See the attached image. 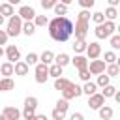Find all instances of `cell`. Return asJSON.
<instances>
[{
	"mask_svg": "<svg viewBox=\"0 0 120 120\" xmlns=\"http://www.w3.org/2000/svg\"><path fill=\"white\" fill-rule=\"evenodd\" d=\"M105 68H107V64L103 60H90V68H86V69L90 75H101V73H105Z\"/></svg>",
	"mask_w": 120,
	"mask_h": 120,
	"instance_id": "8",
	"label": "cell"
},
{
	"mask_svg": "<svg viewBox=\"0 0 120 120\" xmlns=\"http://www.w3.org/2000/svg\"><path fill=\"white\" fill-rule=\"evenodd\" d=\"M90 17H92V15H90V11H86V9H82V11L79 13V17H77V21H84V22H88V21H90Z\"/></svg>",
	"mask_w": 120,
	"mask_h": 120,
	"instance_id": "39",
	"label": "cell"
},
{
	"mask_svg": "<svg viewBox=\"0 0 120 120\" xmlns=\"http://www.w3.org/2000/svg\"><path fill=\"white\" fill-rule=\"evenodd\" d=\"M60 75H62V68H58L56 64L49 66V77H54V79H58Z\"/></svg>",
	"mask_w": 120,
	"mask_h": 120,
	"instance_id": "31",
	"label": "cell"
},
{
	"mask_svg": "<svg viewBox=\"0 0 120 120\" xmlns=\"http://www.w3.org/2000/svg\"><path fill=\"white\" fill-rule=\"evenodd\" d=\"M2 24H4V17L0 15V26H2Z\"/></svg>",
	"mask_w": 120,
	"mask_h": 120,
	"instance_id": "46",
	"label": "cell"
},
{
	"mask_svg": "<svg viewBox=\"0 0 120 120\" xmlns=\"http://www.w3.org/2000/svg\"><path fill=\"white\" fill-rule=\"evenodd\" d=\"M56 6V0H41V8L43 9H52Z\"/></svg>",
	"mask_w": 120,
	"mask_h": 120,
	"instance_id": "38",
	"label": "cell"
},
{
	"mask_svg": "<svg viewBox=\"0 0 120 120\" xmlns=\"http://www.w3.org/2000/svg\"><path fill=\"white\" fill-rule=\"evenodd\" d=\"M69 62H73V66L81 71V69H86L88 68V58L86 56H82V54H77L73 60H69Z\"/></svg>",
	"mask_w": 120,
	"mask_h": 120,
	"instance_id": "13",
	"label": "cell"
},
{
	"mask_svg": "<svg viewBox=\"0 0 120 120\" xmlns=\"http://www.w3.org/2000/svg\"><path fill=\"white\" fill-rule=\"evenodd\" d=\"M107 84H109V77H107L105 73L98 75V82H96V86H101V88H105Z\"/></svg>",
	"mask_w": 120,
	"mask_h": 120,
	"instance_id": "36",
	"label": "cell"
},
{
	"mask_svg": "<svg viewBox=\"0 0 120 120\" xmlns=\"http://www.w3.org/2000/svg\"><path fill=\"white\" fill-rule=\"evenodd\" d=\"M54 109L66 114V112H68V109H69V105H68V101H66V99H58V101H56V107H54Z\"/></svg>",
	"mask_w": 120,
	"mask_h": 120,
	"instance_id": "34",
	"label": "cell"
},
{
	"mask_svg": "<svg viewBox=\"0 0 120 120\" xmlns=\"http://www.w3.org/2000/svg\"><path fill=\"white\" fill-rule=\"evenodd\" d=\"M69 79H64V77H58V79H54V90H66L68 86H69Z\"/></svg>",
	"mask_w": 120,
	"mask_h": 120,
	"instance_id": "20",
	"label": "cell"
},
{
	"mask_svg": "<svg viewBox=\"0 0 120 120\" xmlns=\"http://www.w3.org/2000/svg\"><path fill=\"white\" fill-rule=\"evenodd\" d=\"M13 88H15L13 79H0V92H8V90H13Z\"/></svg>",
	"mask_w": 120,
	"mask_h": 120,
	"instance_id": "23",
	"label": "cell"
},
{
	"mask_svg": "<svg viewBox=\"0 0 120 120\" xmlns=\"http://www.w3.org/2000/svg\"><path fill=\"white\" fill-rule=\"evenodd\" d=\"M69 120H84V116H82L81 112H73V114L69 116Z\"/></svg>",
	"mask_w": 120,
	"mask_h": 120,
	"instance_id": "44",
	"label": "cell"
},
{
	"mask_svg": "<svg viewBox=\"0 0 120 120\" xmlns=\"http://www.w3.org/2000/svg\"><path fill=\"white\" fill-rule=\"evenodd\" d=\"M103 17H107V21H112V22H114V19L118 17L116 8H107V9H105V13H103Z\"/></svg>",
	"mask_w": 120,
	"mask_h": 120,
	"instance_id": "26",
	"label": "cell"
},
{
	"mask_svg": "<svg viewBox=\"0 0 120 120\" xmlns=\"http://www.w3.org/2000/svg\"><path fill=\"white\" fill-rule=\"evenodd\" d=\"M17 15H19V19H21L22 22H30V21H34L36 11H34V8H30V6H21Z\"/></svg>",
	"mask_w": 120,
	"mask_h": 120,
	"instance_id": "7",
	"label": "cell"
},
{
	"mask_svg": "<svg viewBox=\"0 0 120 120\" xmlns=\"http://www.w3.org/2000/svg\"><path fill=\"white\" fill-rule=\"evenodd\" d=\"M0 120H6V118H4V116H2V114H0Z\"/></svg>",
	"mask_w": 120,
	"mask_h": 120,
	"instance_id": "48",
	"label": "cell"
},
{
	"mask_svg": "<svg viewBox=\"0 0 120 120\" xmlns=\"http://www.w3.org/2000/svg\"><path fill=\"white\" fill-rule=\"evenodd\" d=\"M79 6H81L82 9H86V11H88V9L94 6V0H79Z\"/></svg>",
	"mask_w": 120,
	"mask_h": 120,
	"instance_id": "40",
	"label": "cell"
},
{
	"mask_svg": "<svg viewBox=\"0 0 120 120\" xmlns=\"http://www.w3.org/2000/svg\"><path fill=\"white\" fill-rule=\"evenodd\" d=\"M84 52H86V58L88 60H98L99 54H101V45L98 41H92V43L86 45V51Z\"/></svg>",
	"mask_w": 120,
	"mask_h": 120,
	"instance_id": "6",
	"label": "cell"
},
{
	"mask_svg": "<svg viewBox=\"0 0 120 120\" xmlns=\"http://www.w3.org/2000/svg\"><path fill=\"white\" fill-rule=\"evenodd\" d=\"M52 62H54V52H52V51H43L41 56H39V64L49 66V64H52Z\"/></svg>",
	"mask_w": 120,
	"mask_h": 120,
	"instance_id": "16",
	"label": "cell"
},
{
	"mask_svg": "<svg viewBox=\"0 0 120 120\" xmlns=\"http://www.w3.org/2000/svg\"><path fill=\"white\" fill-rule=\"evenodd\" d=\"M90 19L96 22V26H99V24H103V22H105V17H103V13H101V11L92 13V17H90Z\"/></svg>",
	"mask_w": 120,
	"mask_h": 120,
	"instance_id": "32",
	"label": "cell"
},
{
	"mask_svg": "<svg viewBox=\"0 0 120 120\" xmlns=\"http://www.w3.org/2000/svg\"><path fill=\"white\" fill-rule=\"evenodd\" d=\"M0 73L4 75V79H11V75H13V64L4 62V64L0 66Z\"/></svg>",
	"mask_w": 120,
	"mask_h": 120,
	"instance_id": "18",
	"label": "cell"
},
{
	"mask_svg": "<svg viewBox=\"0 0 120 120\" xmlns=\"http://www.w3.org/2000/svg\"><path fill=\"white\" fill-rule=\"evenodd\" d=\"M47 79H49V66L36 64V82L43 84V82H47Z\"/></svg>",
	"mask_w": 120,
	"mask_h": 120,
	"instance_id": "9",
	"label": "cell"
},
{
	"mask_svg": "<svg viewBox=\"0 0 120 120\" xmlns=\"http://www.w3.org/2000/svg\"><path fill=\"white\" fill-rule=\"evenodd\" d=\"M111 47L112 49H120V36L118 34H112L111 36Z\"/></svg>",
	"mask_w": 120,
	"mask_h": 120,
	"instance_id": "37",
	"label": "cell"
},
{
	"mask_svg": "<svg viewBox=\"0 0 120 120\" xmlns=\"http://www.w3.org/2000/svg\"><path fill=\"white\" fill-rule=\"evenodd\" d=\"M73 32H75V39H79V41H86L88 22H84V21H77V22L73 24Z\"/></svg>",
	"mask_w": 120,
	"mask_h": 120,
	"instance_id": "4",
	"label": "cell"
},
{
	"mask_svg": "<svg viewBox=\"0 0 120 120\" xmlns=\"http://www.w3.org/2000/svg\"><path fill=\"white\" fill-rule=\"evenodd\" d=\"M28 69H30V68H28V66H26L22 60H19L17 64H13V73H15V75L24 77V75H28Z\"/></svg>",
	"mask_w": 120,
	"mask_h": 120,
	"instance_id": "14",
	"label": "cell"
},
{
	"mask_svg": "<svg viewBox=\"0 0 120 120\" xmlns=\"http://www.w3.org/2000/svg\"><path fill=\"white\" fill-rule=\"evenodd\" d=\"M6 56H8V62H9V64H17L19 58H21V52H19V49H17L15 45H8Z\"/></svg>",
	"mask_w": 120,
	"mask_h": 120,
	"instance_id": "11",
	"label": "cell"
},
{
	"mask_svg": "<svg viewBox=\"0 0 120 120\" xmlns=\"http://www.w3.org/2000/svg\"><path fill=\"white\" fill-rule=\"evenodd\" d=\"M81 94H82L81 86H77L75 82H69V86H68L66 90H62V99L69 101V99H73V98H79Z\"/></svg>",
	"mask_w": 120,
	"mask_h": 120,
	"instance_id": "5",
	"label": "cell"
},
{
	"mask_svg": "<svg viewBox=\"0 0 120 120\" xmlns=\"http://www.w3.org/2000/svg\"><path fill=\"white\" fill-rule=\"evenodd\" d=\"M51 116H52V120H64V116H66V114H64V112H60V111H56V109H54V111H52V114H51Z\"/></svg>",
	"mask_w": 120,
	"mask_h": 120,
	"instance_id": "42",
	"label": "cell"
},
{
	"mask_svg": "<svg viewBox=\"0 0 120 120\" xmlns=\"http://www.w3.org/2000/svg\"><path fill=\"white\" fill-rule=\"evenodd\" d=\"M81 90H82V94H86V96L90 98L92 94H96V90H98V86H96V82H92V81H88V82H84V86H82Z\"/></svg>",
	"mask_w": 120,
	"mask_h": 120,
	"instance_id": "22",
	"label": "cell"
},
{
	"mask_svg": "<svg viewBox=\"0 0 120 120\" xmlns=\"http://www.w3.org/2000/svg\"><path fill=\"white\" fill-rule=\"evenodd\" d=\"M114 30H116V24H114L112 21H105L103 24L96 26L94 34H96V38H98V39H105V38H111V36L114 34Z\"/></svg>",
	"mask_w": 120,
	"mask_h": 120,
	"instance_id": "2",
	"label": "cell"
},
{
	"mask_svg": "<svg viewBox=\"0 0 120 120\" xmlns=\"http://www.w3.org/2000/svg\"><path fill=\"white\" fill-rule=\"evenodd\" d=\"M107 71H105V75L111 79V77H118V73H120V68H118V64H109L107 68H105Z\"/></svg>",
	"mask_w": 120,
	"mask_h": 120,
	"instance_id": "24",
	"label": "cell"
},
{
	"mask_svg": "<svg viewBox=\"0 0 120 120\" xmlns=\"http://www.w3.org/2000/svg\"><path fill=\"white\" fill-rule=\"evenodd\" d=\"M79 77H81V81L88 82V81H90V73H88V69H81V71H79Z\"/></svg>",
	"mask_w": 120,
	"mask_h": 120,
	"instance_id": "41",
	"label": "cell"
},
{
	"mask_svg": "<svg viewBox=\"0 0 120 120\" xmlns=\"http://www.w3.org/2000/svg\"><path fill=\"white\" fill-rule=\"evenodd\" d=\"M36 109H38V98L28 96V98L24 99V111H28V112H36Z\"/></svg>",
	"mask_w": 120,
	"mask_h": 120,
	"instance_id": "15",
	"label": "cell"
},
{
	"mask_svg": "<svg viewBox=\"0 0 120 120\" xmlns=\"http://www.w3.org/2000/svg\"><path fill=\"white\" fill-rule=\"evenodd\" d=\"M2 116H4L6 120H21V111H19L17 107L8 105V107L4 109V112H2Z\"/></svg>",
	"mask_w": 120,
	"mask_h": 120,
	"instance_id": "12",
	"label": "cell"
},
{
	"mask_svg": "<svg viewBox=\"0 0 120 120\" xmlns=\"http://www.w3.org/2000/svg\"><path fill=\"white\" fill-rule=\"evenodd\" d=\"M47 26H49V36L58 43L68 41L73 34V22L68 17H54L47 22Z\"/></svg>",
	"mask_w": 120,
	"mask_h": 120,
	"instance_id": "1",
	"label": "cell"
},
{
	"mask_svg": "<svg viewBox=\"0 0 120 120\" xmlns=\"http://www.w3.org/2000/svg\"><path fill=\"white\" fill-rule=\"evenodd\" d=\"M99 111V118L101 120H111L112 118V114H114V111H112V107H109V105H103L101 109H98Z\"/></svg>",
	"mask_w": 120,
	"mask_h": 120,
	"instance_id": "17",
	"label": "cell"
},
{
	"mask_svg": "<svg viewBox=\"0 0 120 120\" xmlns=\"http://www.w3.org/2000/svg\"><path fill=\"white\" fill-rule=\"evenodd\" d=\"M114 94H116V86H112V84H107V86L101 90V96H103L105 99H107V98H112Z\"/></svg>",
	"mask_w": 120,
	"mask_h": 120,
	"instance_id": "25",
	"label": "cell"
},
{
	"mask_svg": "<svg viewBox=\"0 0 120 120\" xmlns=\"http://www.w3.org/2000/svg\"><path fill=\"white\" fill-rule=\"evenodd\" d=\"M34 120H47V116H45V114H36Z\"/></svg>",
	"mask_w": 120,
	"mask_h": 120,
	"instance_id": "45",
	"label": "cell"
},
{
	"mask_svg": "<svg viewBox=\"0 0 120 120\" xmlns=\"http://www.w3.org/2000/svg\"><path fill=\"white\" fill-rule=\"evenodd\" d=\"M0 15L6 19V17H11V15H15V9H13V6H9L8 2L6 4H0Z\"/></svg>",
	"mask_w": 120,
	"mask_h": 120,
	"instance_id": "19",
	"label": "cell"
},
{
	"mask_svg": "<svg viewBox=\"0 0 120 120\" xmlns=\"http://www.w3.org/2000/svg\"><path fill=\"white\" fill-rule=\"evenodd\" d=\"M21 30H22V21L19 19V15H11V17H9V21H8V30H6L8 38H9V36H11V38L19 36V34H21Z\"/></svg>",
	"mask_w": 120,
	"mask_h": 120,
	"instance_id": "3",
	"label": "cell"
},
{
	"mask_svg": "<svg viewBox=\"0 0 120 120\" xmlns=\"http://www.w3.org/2000/svg\"><path fill=\"white\" fill-rule=\"evenodd\" d=\"M52 9H54L56 17H66V13H68V8H66L64 4H58V2H56V6H54Z\"/></svg>",
	"mask_w": 120,
	"mask_h": 120,
	"instance_id": "30",
	"label": "cell"
},
{
	"mask_svg": "<svg viewBox=\"0 0 120 120\" xmlns=\"http://www.w3.org/2000/svg\"><path fill=\"white\" fill-rule=\"evenodd\" d=\"M32 22H34V26H45V24L49 22V19H47L45 15H36Z\"/></svg>",
	"mask_w": 120,
	"mask_h": 120,
	"instance_id": "33",
	"label": "cell"
},
{
	"mask_svg": "<svg viewBox=\"0 0 120 120\" xmlns=\"http://www.w3.org/2000/svg\"><path fill=\"white\" fill-rule=\"evenodd\" d=\"M54 64H56L58 68H64V66L69 64V56H68L66 52H60L58 56H54Z\"/></svg>",
	"mask_w": 120,
	"mask_h": 120,
	"instance_id": "21",
	"label": "cell"
},
{
	"mask_svg": "<svg viewBox=\"0 0 120 120\" xmlns=\"http://www.w3.org/2000/svg\"><path fill=\"white\" fill-rule=\"evenodd\" d=\"M6 43H8V34H6V30H0V47Z\"/></svg>",
	"mask_w": 120,
	"mask_h": 120,
	"instance_id": "43",
	"label": "cell"
},
{
	"mask_svg": "<svg viewBox=\"0 0 120 120\" xmlns=\"http://www.w3.org/2000/svg\"><path fill=\"white\" fill-rule=\"evenodd\" d=\"M86 41H79V39H75V43H73V51L77 52V54H81V52H84L86 51Z\"/></svg>",
	"mask_w": 120,
	"mask_h": 120,
	"instance_id": "28",
	"label": "cell"
},
{
	"mask_svg": "<svg viewBox=\"0 0 120 120\" xmlns=\"http://www.w3.org/2000/svg\"><path fill=\"white\" fill-rule=\"evenodd\" d=\"M116 60H118V58H116V54H114L112 51H107V52H105V60H103V62H105L107 66H109V64H116Z\"/></svg>",
	"mask_w": 120,
	"mask_h": 120,
	"instance_id": "35",
	"label": "cell"
},
{
	"mask_svg": "<svg viewBox=\"0 0 120 120\" xmlns=\"http://www.w3.org/2000/svg\"><path fill=\"white\" fill-rule=\"evenodd\" d=\"M2 56H4V49L0 47V58H2Z\"/></svg>",
	"mask_w": 120,
	"mask_h": 120,
	"instance_id": "47",
	"label": "cell"
},
{
	"mask_svg": "<svg viewBox=\"0 0 120 120\" xmlns=\"http://www.w3.org/2000/svg\"><path fill=\"white\" fill-rule=\"evenodd\" d=\"M103 105H105V98H103L101 94L96 92V94H92V96L88 98V107H90V109H101Z\"/></svg>",
	"mask_w": 120,
	"mask_h": 120,
	"instance_id": "10",
	"label": "cell"
},
{
	"mask_svg": "<svg viewBox=\"0 0 120 120\" xmlns=\"http://www.w3.org/2000/svg\"><path fill=\"white\" fill-rule=\"evenodd\" d=\"M22 34H26V36H32L34 32H36V26H34V22L30 21V22H22V30H21Z\"/></svg>",
	"mask_w": 120,
	"mask_h": 120,
	"instance_id": "27",
	"label": "cell"
},
{
	"mask_svg": "<svg viewBox=\"0 0 120 120\" xmlns=\"http://www.w3.org/2000/svg\"><path fill=\"white\" fill-rule=\"evenodd\" d=\"M38 60H39V56H38L36 52H28V54H26V60H22V62H24V64H26V66L30 68V66L38 64Z\"/></svg>",
	"mask_w": 120,
	"mask_h": 120,
	"instance_id": "29",
	"label": "cell"
}]
</instances>
